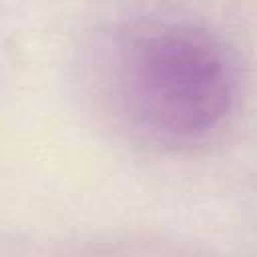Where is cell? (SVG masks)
I'll use <instances>...</instances> for the list:
<instances>
[{
	"label": "cell",
	"mask_w": 257,
	"mask_h": 257,
	"mask_svg": "<svg viewBox=\"0 0 257 257\" xmlns=\"http://www.w3.org/2000/svg\"><path fill=\"white\" fill-rule=\"evenodd\" d=\"M110 86L120 114L145 139L191 145L229 116L237 74L227 48L207 30L149 22L116 40Z\"/></svg>",
	"instance_id": "obj_1"
}]
</instances>
